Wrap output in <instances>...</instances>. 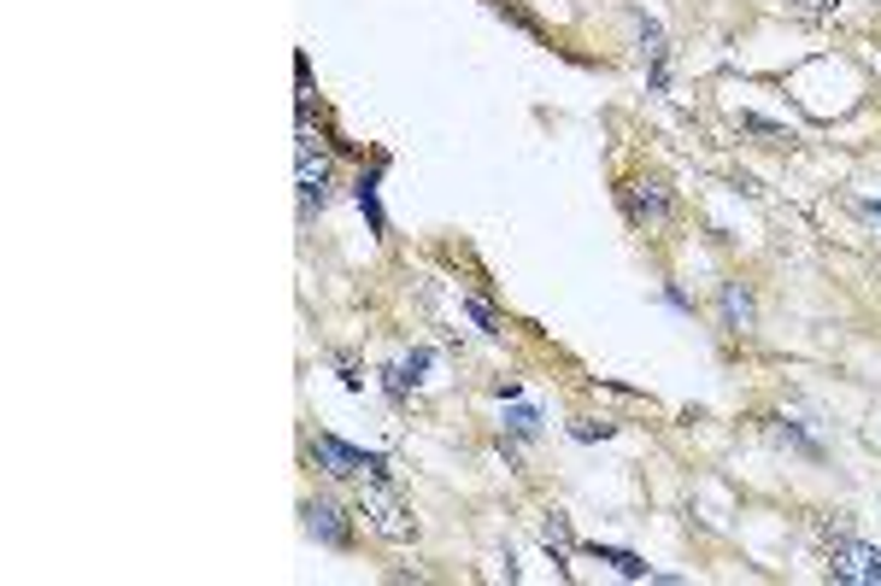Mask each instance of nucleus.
Segmentation results:
<instances>
[{"mask_svg":"<svg viewBox=\"0 0 881 586\" xmlns=\"http://www.w3.org/2000/svg\"><path fill=\"white\" fill-rule=\"evenodd\" d=\"M312 457H318V464L329 469V475H341V481H348V475H371V481H388V457H376V452H353L348 440H336V434H318L312 440Z\"/></svg>","mask_w":881,"mask_h":586,"instance_id":"f257e3e1","label":"nucleus"},{"mask_svg":"<svg viewBox=\"0 0 881 586\" xmlns=\"http://www.w3.org/2000/svg\"><path fill=\"white\" fill-rule=\"evenodd\" d=\"M829 575L846 581V586H881V546L835 540L829 546Z\"/></svg>","mask_w":881,"mask_h":586,"instance_id":"f03ea898","label":"nucleus"},{"mask_svg":"<svg viewBox=\"0 0 881 586\" xmlns=\"http://www.w3.org/2000/svg\"><path fill=\"white\" fill-rule=\"evenodd\" d=\"M359 511H365V522H371L376 534H383V540H400V546H406V540H418V522L406 516V504H400L395 493H383V487H371Z\"/></svg>","mask_w":881,"mask_h":586,"instance_id":"7ed1b4c3","label":"nucleus"},{"mask_svg":"<svg viewBox=\"0 0 881 586\" xmlns=\"http://www.w3.org/2000/svg\"><path fill=\"white\" fill-rule=\"evenodd\" d=\"M623 200H629V217H635V224H665V212H670L665 182H629Z\"/></svg>","mask_w":881,"mask_h":586,"instance_id":"20e7f679","label":"nucleus"},{"mask_svg":"<svg viewBox=\"0 0 881 586\" xmlns=\"http://www.w3.org/2000/svg\"><path fill=\"white\" fill-rule=\"evenodd\" d=\"M306 528L318 534L324 546H348L353 534H348V516H341V504H329V499H312L306 504Z\"/></svg>","mask_w":881,"mask_h":586,"instance_id":"39448f33","label":"nucleus"},{"mask_svg":"<svg viewBox=\"0 0 881 586\" xmlns=\"http://www.w3.org/2000/svg\"><path fill=\"white\" fill-rule=\"evenodd\" d=\"M723 328H729V335H747L752 328V294L741 282H723Z\"/></svg>","mask_w":881,"mask_h":586,"instance_id":"423d86ee","label":"nucleus"},{"mask_svg":"<svg viewBox=\"0 0 881 586\" xmlns=\"http://www.w3.org/2000/svg\"><path fill=\"white\" fill-rule=\"evenodd\" d=\"M376 177H383V170H365V177L353 182V194H359V212L371 217V229L383 235V229H388V217H383V200H376Z\"/></svg>","mask_w":881,"mask_h":586,"instance_id":"0eeeda50","label":"nucleus"},{"mask_svg":"<svg viewBox=\"0 0 881 586\" xmlns=\"http://www.w3.org/2000/svg\"><path fill=\"white\" fill-rule=\"evenodd\" d=\"M588 551H594L600 563H611V569H618L623 581H647V563H641L635 551H618V546H588Z\"/></svg>","mask_w":881,"mask_h":586,"instance_id":"6e6552de","label":"nucleus"},{"mask_svg":"<svg viewBox=\"0 0 881 586\" xmlns=\"http://www.w3.org/2000/svg\"><path fill=\"white\" fill-rule=\"evenodd\" d=\"M506 422H512V434H517V440H535V434H541V410H535V405H517Z\"/></svg>","mask_w":881,"mask_h":586,"instance_id":"1a4fd4ad","label":"nucleus"},{"mask_svg":"<svg viewBox=\"0 0 881 586\" xmlns=\"http://www.w3.org/2000/svg\"><path fill=\"white\" fill-rule=\"evenodd\" d=\"M541 540H547V551H571V522H564V516H547L541 522Z\"/></svg>","mask_w":881,"mask_h":586,"instance_id":"9d476101","label":"nucleus"},{"mask_svg":"<svg viewBox=\"0 0 881 586\" xmlns=\"http://www.w3.org/2000/svg\"><path fill=\"white\" fill-rule=\"evenodd\" d=\"M571 434L576 440H611V422H588V417H582V422H571Z\"/></svg>","mask_w":881,"mask_h":586,"instance_id":"9b49d317","label":"nucleus"},{"mask_svg":"<svg viewBox=\"0 0 881 586\" xmlns=\"http://www.w3.org/2000/svg\"><path fill=\"white\" fill-rule=\"evenodd\" d=\"M470 316H477L482 335H500V323H494V311H488V299H470Z\"/></svg>","mask_w":881,"mask_h":586,"instance_id":"f8f14e48","label":"nucleus"},{"mask_svg":"<svg viewBox=\"0 0 881 586\" xmlns=\"http://www.w3.org/2000/svg\"><path fill=\"white\" fill-rule=\"evenodd\" d=\"M864 212H870V217H876V224H881V200H870V205H864Z\"/></svg>","mask_w":881,"mask_h":586,"instance_id":"ddd939ff","label":"nucleus"}]
</instances>
